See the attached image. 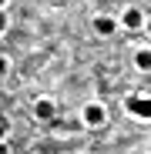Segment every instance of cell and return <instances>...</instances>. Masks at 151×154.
Instances as JSON below:
<instances>
[{
    "label": "cell",
    "mask_w": 151,
    "mask_h": 154,
    "mask_svg": "<svg viewBox=\"0 0 151 154\" xmlns=\"http://www.w3.org/2000/svg\"><path fill=\"white\" fill-rule=\"evenodd\" d=\"M7 137V121H0V141Z\"/></svg>",
    "instance_id": "9c48e42d"
},
{
    "label": "cell",
    "mask_w": 151,
    "mask_h": 154,
    "mask_svg": "<svg viewBox=\"0 0 151 154\" xmlns=\"http://www.w3.org/2000/svg\"><path fill=\"white\" fill-rule=\"evenodd\" d=\"M4 7H7V0H0V10H4Z\"/></svg>",
    "instance_id": "8fae6325"
},
{
    "label": "cell",
    "mask_w": 151,
    "mask_h": 154,
    "mask_svg": "<svg viewBox=\"0 0 151 154\" xmlns=\"http://www.w3.org/2000/svg\"><path fill=\"white\" fill-rule=\"evenodd\" d=\"M94 30H97L101 37H111V34L118 30V20H114V17H94Z\"/></svg>",
    "instance_id": "277c9868"
},
{
    "label": "cell",
    "mask_w": 151,
    "mask_h": 154,
    "mask_svg": "<svg viewBox=\"0 0 151 154\" xmlns=\"http://www.w3.org/2000/svg\"><path fill=\"white\" fill-rule=\"evenodd\" d=\"M128 114L141 117V121H151V97H128Z\"/></svg>",
    "instance_id": "6da1fadb"
},
{
    "label": "cell",
    "mask_w": 151,
    "mask_h": 154,
    "mask_svg": "<svg viewBox=\"0 0 151 154\" xmlns=\"http://www.w3.org/2000/svg\"><path fill=\"white\" fill-rule=\"evenodd\" d=\"M104 121H108V111L101 107V104H87V107H84V124H87V127H101Z\"/></svg>",
    "instance_id": "7a4b0ae2"
},
{
    "label": "cell",
    "mask_w": 151,
    "mask_h": 154,
    "mask_svg": "<svg viewBox=\"0 0 151 154\" xmlns=\"http://www.w3.org/2000/svg\"><path fill=\"white\" fill-rule=\"evenodd\" d=\"M148 34H151V20H148Z\"/></svg>",
    "instance_id": "7c38bea8"
},
{
    "label": "cell",
    "mask_w": 151,
    "mask_h": 154,
    "mask_svg": "<svg viewBox=\"0 0 151 154\" xmlns=\"http://www.w3.org/2000/svg\"><path fill=\"white\" fill-rule=\"evenodd\" d=\"M34 114H37L40 121H50V117H54V104H50L47 97H40V100H37V107H34Z\"/></svg>",
    "instance_id": "5b68a950"
},
{
    "label": "cell",
    "mask_w": 151,
    "mask_h": 154,
    "mask_svg": "<svg viewBox=\"0 0 151 154\" xmlns=\"http://www.w3.org/2000/svg\"><path fill=\"white\" fill-rule=\"evenodd\" d=\"M134 67L138 70H151V50L148 47H141L138 54H134Z\"/></svg>",
    "instance_id": "8992f818"
},
{
    "label": "cell",
    "mask_w": 151,
    "mask_h": 154,
    "mask_svg": "<svg viewBox=\"0 0 151 154\" xmlns=\"http://www.w3.org/2000/svg\"><path fill=\"white\" fill-rule=\"evenodd\" d=\"M7 70H10V60H7V57H4V54H0V77H4V74H7Z\"/></svg>",
    "instance_id": "52a82bcc"
},
{
    "label": "cell",
    "mask_w": 151,
    "mask_h": 154,
    "mask_svg": "<svg viewBox=\"0 0 151 154\" xmlns=\"http://www.w3.org/2000/svg\"><path fill=\"white\" fill-rule=\"evenodd\" d=\"M4 30H7V14L0 10V34H4Z\"/></svg>",
    "instance_id": "ba28073f"
},
{
    "label": "cell",
    "mask_w": 151,
    "mask_h": 154,
    "mask_svg": "<svg viewBox=\"0 0 151 154\" xmlns=\"http://www.w3.org/2000/svg\"><path fill=\"white\" fill-rule=\"evenodd\" d=\"M0 154H10V151H7V144H4V141H0Z\"/></svg>",
    "instance_id": "30bf717a"
},
{
    "label": "cell",
    "mask_w": 151,
    "mask_h": 154,
    "mask_svg": "<svg viewBox=\"0 0 151 154\" xmlns=\"http://www.w3.org/2000/svg\"><path fill=\"white\" fill-rule=\"evenodd\" d=\"M141 23H144V17H141V10H138V7H128V10L121 14V27H128V30H138Z\"/></svg>",
    "instance_id": "3957f363"
}]
</instances>
